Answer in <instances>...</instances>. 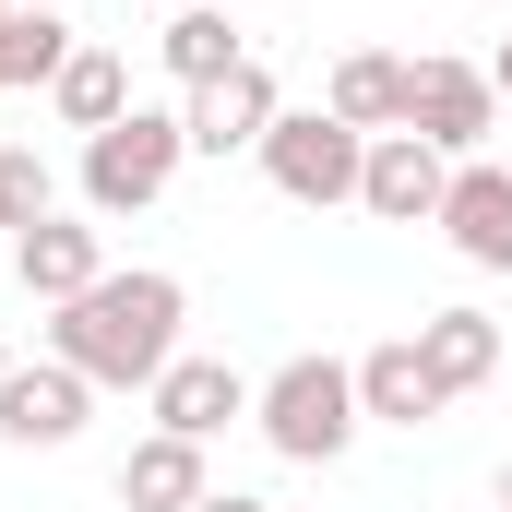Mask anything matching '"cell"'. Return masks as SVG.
Masks as SVG:
<instances>
[{"mask_svg": "<svg viewBox=\"0 0 512 512\" xmlns=\"http://www.w3.org/2000/svg\"><path fill=\"white\" fill-rule=\"evenodd\" d=\"M358 167H370V131H346L334 108H286V120L262 131V179L286 191V203H358Z\"/></svg>", "mask_w": 512, "mask_h": 512, "instance_id": "4", "label": "cell"}, {"mask_svg": "<svg viewBox=\"0 0 512 512\" xmlns=\"http://www.w3.org/2000/svg\"><path fill=\"white\" fill-rule=\"evenodd\" d=\"M155 60L179 72V84H227L251 48H239V24H227V0H179L167 24H155Z\"/></svg>", "mask_w": 512, "mask_h": 512, "instance_id": "15", "label": "cell"}, {"mask_svg": "<svg viewBox=\"0 0 512 512\" xmlns=\"http://www.w3.org/2000/svg\"><path fill=\"white\" fill-rule=\"evenodd\" d=\"M191 167V131L179 108H131L84 143V215H143V203H167V179Z\"/></svg>", "mask_w": 512, "mask_h": 512, "instance_id": "3", "label": "cell"}, {"mask_svg": "<svg viewBox=\"0 0 512 512\" xmlns=\"http://www.w3.org/2000/svg\"><path fill=\"white\" fill-rule=\"evenodd\" d=\"M120 501L131 512H203L215 501V465H203V441H179V429H143L120 453Z\"/></svg>", "mask_w": 512, "mask_h": 512, "instance_id": "12", "label": "cell"}, {"mask_svg": "<svg viewBox=\"0 0 512 512\" xmlns=\"http://www.w3.org/2000/svg\"><path fill=\"white\" fill-rule=\"evenodd\" d=\"M417 358H429L441 393H477L501 370V322H489V310H429V322H417Z\"/></svg>", "mask_w": 512, "mask_h": 512, "instance_id": "18", "label": "cell"}, {"mask_svg": "<svg viewBox=\"0 0 512 512\" xmlns=\"http://www.w3.org/2000/svg\"><path fill=\"white\" fill-rule=\"evenodd\" d=\"M405 131L429 143V155H489V131H501V84H489V60H405Z\"/></svg>", "mask_w": 512, "mask_h": 512, "instance_id": "5", "label": "cell"}, {"mask_svg": "<svg viewBox=\"0 0 512 512\" xmlns=\"http://www.w3.org/2000/svg\"><path fill=\"white\" fill-rule=\"evenodd\" d=\"M203 512H274V501H251V489H215V501H203Z\"/></svg>", "mask_w": 512, "mask_h": 512, "instance_id": "21", "label": "cell"}, {"mask_svg": "<svg viewBox=\"0 0 512 512\" xmlns=\"http://www.w3.org/2000/svg\"><path fill=\"white\" fill-rule=\"evenodd\" d=\"M167 12H179V0H167Z\"/></svg>", "mask_w": 512, "mask_h": 512, "instance_id": "27", "label": "cell"}, {"mask_svg": "<svg viewBox=\"0 0 512 512\" xmlns=\"http://www.w3.org/2000/svg\"><path fill=\"white\" fill-rule=\"evenodd\" d=\"M441 191H453V155H429L417 131H370L358 215H382V227H441Z\"/></svg>", "mask_w": 512, "mask_h": 512, "instance_id": "7", "label": "cell"}, {"mask_svg": "<svg viewBox=\"0 0 512 512\" xmlns=\"http://www.w3.org/2000/svg\"><path fill=\"white\" fill-rule=\"evenodd\" d=\"M501 512H512V465H501Z\"/></svg>", "mask_w": 512, "mask_h": 512, "instance_id": "22", "label": "cell"}, {"mask_svg": "<svg viewBox=\"0 0 512 512\" xmlns=\"http://www.w3.org/2000/svg\"><path fill=\"white\" fill-rule=\"evenodd\" d=\"M48 108H60V131H84V143H96L108 120H131V60L84 36V48L60 60V84H48Z\"/></svg>", "mask_w": 512, "mask_h": 512, "instance_id": "14", "label": "cell"}, {"mask_svg": "<svg viewBox=\"0 0 512 512\" xmlns=\"http://www.w3.org/2000/svg\"><path fill=\"white\" fill-rule=\"evenodd\" d=\"M0 274H12V239H0Z\"/></svg>", "mask_w": 512, "mask_h": 512, "instance_id": "24", "label": "cell"}, {"mask_svg": "<svg viewBox=\"0 0 512 512\" xmlns=\"http://www.w3.org/2000/svg\"><path fill=\"white\" fill-rule=\"evenodd\" d=\"M179 322H191V286L155 274V262H131V274H96L84 298L48 310V358L84 370L96 393H155L167 358H179Z\"/></svg>", "mask_w": 512, "mask_h": 512, "instance_id": "1", "label": "cell"}, {"mask_svg": "<svg viewBox=\"0 0 512 512\" xmlns=\"http://www.w3.org/2000/svg\"><path fill=\"white\" fill-rule=\"evenodd\" d=\"M0 382H12V346H0Z\"/></svg>", "mask_w": 512, "mask_h": 512, "instance_id": "23", "label": "cell"}, {"mask_svg": "<svg viewBox=\"0 0 512 512\" xmlns=\"http://www.w3.org/2000/svg\"><path fill=\"white\" fill-rule=\"evenodd\" d=\"M251 393H262V382H239L227 358H167V382L143 393V405H155V429L215 441V429H239V417H251Z\"/></svg>", "mask_w": 512, "mask_h": 512, "instance_id": "10", "label": "cell"}, {"mask_svg": "<svg viewBox=\"0 0 512 512\" xmlns=\"http://www.w3.org/2000/svg\"><path fill=\"white\" fill-rule=\"evenodd\" d=\"M251 429L286 465H334V453L370 429V417H358V358H286V370L251 393Z\"/></svg>", "mask_w": 512, "mask_h": 512, "instance_id": "2", "label": "cell"}, {"mask_svg": "<svg viewBox=\"0 0 512 512\" xmlns=\"http://www.w3.org/2000/svg\"><path fill=\"white\" fill-rule=\"evenodd\" d=\"M453 393L429 382V358H417V334H393V346H370L358 358V417H382V429H429Z\"/></svg>", "mask_w": 512, "mask_h": 512, "instance_id": "13", "label": "cell"}, {"mask_svg": "<svg viewBox=\"0 0 512 512\" xmlns=\"http://www.w3.org/2000/svg\"><path fill=\"white\" fill-rule=\"evenodd\" d=\"M322 108L346 131H405V60H393V48H346L334 84H322Z\"/></svg>", "mask_w": 512, "mask_h": 512, "instance_id": "16", "label": "cell"}, {"mask_svg": "<svg viewBox=\"0 0 512 512\" xmlns=\"http://www.w3.org/2000/svg\"><path fill=\"white\" fill-rule=\"evenodd\" d=\"M48 215H60L48 155H36V143H0V239H24V227H48Z\"/></svg>", "mask_w": 512, "mask_h": 512, "instance_id": "19", "label": "cell"}, {"mask_svg": "<svg viewBox=\"0 0 512 512\" xmlns=\"http://www.w3.org/2000/svg\"><path fill=\"white\" fill-rule=\"evenodd\" d=\"M0 12H12V0H0Z\"/></svg>", "mask_w": 512, "mask_h": 512, "instance_id": "26", "label": "cell"}, {"mask_svg": "<svg viewBox=\"0 0 512 512\" xmlns=\"http://www.w3.org/2000/svg\"><path fill=\"white\" fill-rule=\"evenodd\" d=\"M48 12H72V0H48Z\"/></svg>", "mask_w": 512, "mask_h": 512, "instance_id": "25", "label": "cell"}, {"mask_svg": "<svg viewBox=\"0 0 512 512\" xmlns=\"http://www.w3.org/2000/svg\"><path fill=\"white\" fill-rule=\"evenodd\" d=\"M489 84H501V108H512V36H501V48H489Z\"/></svg>", "mask_w": 512, "mask_h": 512, "instance_id": "20", "label": "cell"}, {"mask_svg": "<svg viewBox=\"0 0 512 512\" xmlns=\"http://www.w3.org/2000/svg\"><path fill=\"white\" fill-rule=\"evenodd\" d=\"M12 274H24V298H36V310H60V298H84V286L108 274V239H96L84 215H48V227H24V239H12Z\"/></svg>", "mask_w": 512, "mask_h": 512, "instance_id": "11", "label": "cell"}, {"mask_svg": "<svg viewBox=\"0 0 512 512\" xmlns=\"http://www.w3.org/2000/svg\"><path fill=\"white\" fill-rule=\"evenodd\" d=\"M286 120V96H274V72L262 60H239L227 84H191V108H179V131H191V155H262V131Z\"/></svg>", "mask_w": 512, "mask_h": 512, "instance_id": "8", "label": "cell"}, {"mask_svg": "<svg viewBox=\"0 0 512 512\" xmlns=\"http://www.w3.org/2000/svg\"><path fill=\"white\" fill-rule=\"evenodd\" d=\"M441 239L477 262V274H512V167L501 155H465L453 191H441Z\"/></svg>", "mask_w": 512, "mask_h": 512, "instance_id": "9", "label": "cell"}, {"mask_svg": "<svg viewBox=\"0 0 512 512\" xmlns=\"http://www.w3.org/2000/svg\"><path fill=\"white\" fill-rule=\"evenodd\" d=\"M72 48H84V36H72V12H48V0H12V12H0V96H12V84H36V96H48Z\"/></svg>", "mask_w": 512, "mask_h": 512, "instance_id": "17", "label": "cell"}, {"mask_svg": "<svg viewBox=\"0 0 512 512\" xmlns=\"http://www.w3.org/2000/svg\"><path fill=\"white\" fill-rule=\"evenodd\" d=\"M84 417H96V382H84V370L12 358V382H0V441H12V453H60V441H84Z\"/></svg>", "mask_w": 512, "mask_h": 512, "instance_id": "6", "label": "cell"}]
</instances>
